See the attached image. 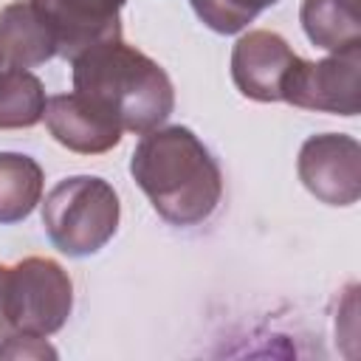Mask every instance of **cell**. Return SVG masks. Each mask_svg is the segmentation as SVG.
Here are the masks:
<instances>
[{"mask_svg":"<svg viewBox=\"0 0 361 361\" xmlns=\"http://www.w3.org/2000/svg\"><path fill=\"white\" fill-rule=\"evenodd\" d=\"M130 175L152 209L180 228L209 220L223 197V175L214 155L180 124L144 133L133 149Z\"/></svg>","mask_w":361,"mask_h":361,"instance_id":"obj_1","label":"cell"},{"mask_svg":"<svg viewBox=\"0 0 361 361\" xmlns=\"http://www.w3.org/2000/svg\"><path fill=\"white\" fill-rule=\"evenodd\" d=\"M71 65L73 90L110 113L127 133L144 135L161 127L175 107L166 71L124 39L93 45Z\"/></svg>","mask_w":361,"mask_h":361,"instance_id":"obj_2","label":"cell"},{"mask_svg":"<svg viewBox=\"0 0 361 361\" xmlns=\"http://www.w3.org/2000/svg\"><path fill=\"white\" fill-rule=\"evenodd\" d=\"M118 195L96 175H73L51 186L42 200V226L48 240L68 257L102 251L118 228Z\"/></svg>","mask_w":361,"mask_h":361,"instance_id":"obj_3","label":"cell"},{"mask_svg":"<svg viewBox=\"0 0 361 361\" xmlns=\"http://www.w3.org/2000/svg\"><path fill=\"white\" fill-rule=\"evenodd\" d=\"M73 307V285L65 268L48 257H28L6 271L8 336H54Z\"/></svg>","mask_w":361,"mask_h":361,"instance_id":"obj_4","label":"cell"},{"mask_svg":"<svg viewBox=\"0 0 361 361\" xmlns=\"http://www.w3.org/2000/svg\"><path fill=\"white\" fill-rule=\"evenodd\" d=\"M358 90H361V48H350V51H336L316 62L296 56L282 79L279 102L316 113L355 116Z\"/></svg>","mask_w":361,"mask_h":361,"instance_id":"obj_5","label":"cell"},{"mask_svg":"<svg viewBox=\"0 0 361 361\" xmlns=\"http://www.w3.org/2000/svg\"><path fill=\"white\" fill-rule=\"evenodd\" d=\"M305 189L327 206H353L361 195V147L353 135H310L296 161Z\"/></svg>","mask_w":361,"mask_h":361,"instance_id":"obj_6","label":"cell"},{"mask_svg":"<svg viewBox=\"0 0 361 361\" xmlns=\"http://www.w3.org/2000/svg\"><path fill=\"white\" fill-rule=\"evenodd\" d=\"M54 37L56 54L76 59L93 45L121 39V8L127 0H28Z\"/></svg>","mask_w":361,"mask_h":361,"instance_id":"obj_7","label":"cell"},{"mask_svg":"<svg viewBox=\"0 0 361 361\" xmlns=\"http://www.w3.org/2000/svg\"><path fill=\"white\" fill-rule=\"evenodd\" d=\"M42 118L56 144L82 155H99L113 149L124 133L110 113H104L99 104H93L76 90L51 96L45 102Z\"/></svg>","mask_w":361,"mask_h":361,"instance_id":"obj_8","label":"cell"},{"mask_svg":"<svg viewBox=\"0 0 361 361\" xmlns=\"http://www.w3.org/2000/svg\"><path fill=\"white\" fill-rule=\"evenodd\" d=\"M290 45L265 28L243 34L231 48V79L237 90L254 102H279L282 79L293 65Z\"/></svg>","mask_w":361,"mask_h":361,"instance_id":"obj_9","label":"cell"},{"mask_svg":"<svg viewBox=\"0 0 361 361\" xmlns=\"http://www.w3.org/2000/svg\"><path fill=\"white\" fill-rule=\"evenodd\" d=\"M0 56L17 68H37L56 56L54 37L28 0H11L0 8Z\"/></svg>","mask_w":361,"mask_h":361,"instance_id":"obj_10","label":"cell"},{"mask_svg":"<svg viewBox=\"0 0 361 361\" xmlns=\"http://www.w3.org/2000/svg\"><path fill=\"white\" fill-rule=\"evenodd\" d=\"M307 39L330 54L361 48V0H302Z\"/></svg>","mask_w":361,"mask_h":361,"instance_id":"obj_11","label":"cell"},{"mask_svg":"<svg viewBox=\"0 0 361 361\" xmlns=\"http://www.w3.org/2000/svg\"><path fill=\"white\" fill-rule=\"evenodd\" d=\"M42 200V166L23 152H0V226L25 220Z\"/></svg>","mask_w":361,"mask_h":361,"instance_id":"obj_12","label":"cell"},{"mask_svg":"<svg viewBox=\"0 0 361 361\" xmlns=\"http://www.w3.org/2000/svg\"><path fill=\"white\" fill-rule=\"evenodd\" d=\"M45 87L28 71L0 56V130L34 127L45 113Z\"/></svg>","mask_w":361,"mask_h":361,"instance_id":"obj_13","label":"cell"},{"mask_svg":"<svg viewBox=\"0 0 361 361\" xmlns=\"http://www.w3.org/2000/svg\"><path fill=\"white\" fill-rule=\"evenodd\" d=\"M189 3L206 28L217 34H237L248 23H254L259 11H265L279 0H189Z\"/></svg>","mask_w":361,"mask_h":361,"instance_id":"obj_14","label":"cell"},{"mask_svg":"<svg viewBox=\"0 0 361 361\" xmlns=\"http://www.w3.org/2000/svg\"><path fill=\"white\" fill-rule=\"evenodd\" d=\"M54 358L56 350L42 338V336H23V333H11L6 336V341L0 344V358Z\"/></svg>","mask_w":361,"mask_h":361,"instance_id":"obj_15","label":"cell"},{"mask_svg":"<svg viewBox=\"0 0 361 361\" xmlns=\"http://www.w3.org/2000/svg\"><path fill=\"white\" fill-rule=\"evenodd\" d=\"M6 271H8V265H0V338L8 336V322H6Z\"/></svg>","mask_w":361,"mask_h":361,"instance_id":"obj_16","label":"cell"}]
</instances>
